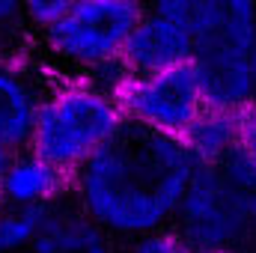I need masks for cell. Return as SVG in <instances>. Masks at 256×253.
I'll return each mask as SVG.
<instances>
[{"mask_svg": "<svg viewBox=\"0 0 256 253\" xmlns=\"http://www.w3.org/2000/svg\"><path fill=\"white\" fill-rule=\"evenodd\" d=\"M182 149L188 152L194 167H220L238 143V114L202 108L185 134L179 137Z\"/></svg>", "mask_w": 256, "mask_h": 253, "instance_id": "cell-11", "label": "cell"}, {"mask_svg": "<svg viewBox=\"0 0 256 253\" xmlns=\"http://www.w3.org/2000/svg\"><path fill=\"white\" fill-rule=\"evenodd\" d=\"M126 126L116 98L84 78L54 74L39 104L27 149L74 176Z\"/></svg>", "mask_w": 256, "mask_h": 253, "instance_id": "cell-2", "label": "cell"}, {"mask_svg": "<svg viewBox=\"0 0 256 253\" xmlns=\"http://www.w3.org/2000/svg\"><path fill=\"white\" fill-rule=\"evenodd\" d=\"M74 0H18V9H21V18L24 24L30 27V33H42L48 30L57 18H63L66 9L72 6Z\"/></svg>", "mask_w": 256, "mask_h": 253, "instance_id": "cell-16", "label": "cell"}, {"mask_svg": "<svg viewBox=\"0 0 256 253\" xmlns=\"http://www.w3.org/2000/svg\"><path fill=\"white\" fill-rule=\"evenodd\" d=\"M122 253H236V250H214V248H196L191 242H185L176 230H161L143 238L128 242Z\"/></svg>", "mask_w": 256, "mask_h": 253, "instance_id": "cell-14", "label": "cell"}, {"mask_svg": "<svg viewBox=\"0 0 256 253\" xmlns=\"http://www.w3.org/2000/svg\"><path fill=\"white\" fill-rule=\"evenodd\" d=\"M250 78H254V104H256V42L250 48Z\"/></svg>", "mask_w": 256, "mask_h": 253, "instance_id": "cell-18", "label": "cell"}, {"mask_svg": "<svg viewBox=\"0 0 256 253\" xmlns=\"http://www.w3.org/2000/svg\"><path fill=\"white\" fill-rule=\"evenodd\" d=\"M146 0H74L48 30L36 33V57L51 74L86 78L92 68L122 60L128 36Z\"/></svg>", "mask_w": 256, "mask_h": 253, "instance_id": "cell-3", "label": "cell"}, {"mask_svg": "<svg viewBox=\"0 0 256 253\" xmlns=\"http://www.w3.org/2000/svg\"><path fill=\"white\" fill-rule=\"evenodd\" d=\"M194 161L179 140L134 126L92 155L72 176V202L114 242H134L173 230Z\"/></svg>", "mask_w": 256, "mask_h": 253, "instance_id": "cell-1", "label": "cell"}, {"mask_svg": "<svg viewBox=\"0 0 256 253\" xmlns=\"http://www.w3.org/2000/svg\"><path fill=\"white\" fill-rule=\"evenodd\" d=\"M114 98L122 110L126 126L173 140H179L206 108L191 63L152 74H128Z\"/></svg>", "mask_w": 256, "mask_h": 253, "instance_id": "cell-5", "label": "cell"}, {"mask_svg": "<svg viewBox=\"0 0 256 253\" xmlns=\"http://www.w3.org/2000/svg\"><path fill=\"white\" fill-rule=\"evenodd\" d=\"M51 72L36 57V48L0 54V146L9 152L27 149L39 104L48 92Z\"/></svg>", "mask_w": 256, "mask_h": 253, "instance_id": "cell-6", "label": "cell"}, {"mask_svg": "<svg viewBox=\"0 0 256 253\" xmlns=\"http://www.w3.org/2000/svg\"><path fill=\"white\" fill-rule=\"evenodd\" d=\"M220 170L232 182L256 188V104L238 114V143L236 152L220 164Z\"/></svg>", "mask_w": 256, "mask_h": 253, "instance_id": "cell-12", "label": "cell"}, {"mask_svg": "<svg viewBox=\"0 0 256 253\" xmlns=\"http://www.w3.org/2000/svg\"><path fill=\"white\" fill-rule=\"evenodd\" d=\"M30 253H116V242L72 200L42 212Z\"/></svg>", "mask_w": 256, "mask_h": 253, "instance_id": "cell-10", "label": "cell"}, {"mask_svg": "<svg viewBox=\"0 0 256 253\" xmlns=\"http://www.w3.org/2000/svg\"><path fill=\"white\" fill-rule=\"evenodd\" d=\"M33 45V33L21 18L18 0H0V54L24 51Z\"/></svg>", "mask_w": 256, "mask_h": 253, "instance_id": "cell-15", "label": "cell"}, {"mask_svg": "<svg viewBox=\"0 0 256 253\" xmlns=\"http://www.w3.org/2000/svg\"><path fill=\"white\" fill-rule=\"evenodd\" d=\"M39 224H42V212L3 206L0 208V253H30Z\"/></svg>", "mask_w": 256, "mask_h": 253, "instance_id": "cell-13", "label": "cell"}, {"mask_svg": "<svg viewBox=\"0 0 256 253\" xmlns=\"http://www.w3.org/2000/svg\"><path fill=\"white\" fill-rule=\"evenodd\" d=\"M191 66L206 108L232 110V114L254 108V78H250L248 51L224 48V45L200 48Z\"/></svg>", "mask_w": 256, "mask_h": 253, "instance_id": "cell-7", "label": "cell"}, {"mask_svg": "<svg viewBox=\"0 0 256 253\" xmlns=\"http://www.w3.org/2000/svg\"><path fill=\"white\" fill-rule=\"evenodd\" d=\"M72 196V176L48 164L45 158L33 155L30 149H18L9 155L3 173V202L15 208L48 212L57 202Z\"/></svg>", "mask_w": 256, "mask_h": 253, "instance_id": "cell-9", "label": "cell"}, {"mask_svg": "<svg viewBox=\"0 0 256 253\" xmlns=\"http://www.w3.org/2000/svg\"><path fill=\"white\" fill-rule=\"evenodd\" d=\"M9 155H12V152L0 146V208L6 206V202H3V173H6V164H9Z\"/></svg>", "mask_w": 256, "mask_h": 253, "instance_id": "cell-17", "label": "cell"}, {"mask_svg": "<svg viewBox=\"0 0 256 253\" xmlns=\"http://www.w3.org/2000/svg\"><path fill=\"white\" fill-rule=\"evenodd\" d=\"M191 60V36L152 9L143 12V18L134 24L126 48H122V66L128 74H152V72L185 66Z\"/></svg>", "mask_w": 256, "mask_h": 253, "instance_id": "cell-8", "label": "cell"}, {"mask_svg": "<svg viewBox=\"0 0 256 253\" xmlns=\"http://www.w3.org/2000/svg\"><path fill=\"white\" fill-rule=\"evenodd\" d=\"M173 230L196 248L242 253L256 238V188L232 182L220 167H194Z\"/></svg>", "mask_w": 256, "mask_h": 253, "instance_id": "cell-4", "label": "cell"}]
</instances>
